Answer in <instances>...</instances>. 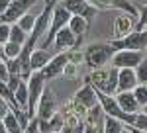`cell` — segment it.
<instances>
[{
  "label": "cell",
  "instance_id": "1",
  "mask_svg": "<svg viewBox=\"0 0 147 133\" xmlns=\"http://www.w3.org/2000/svg\"><path fill=\"white\" fill-rule=\"evenodd\" d=\"M86 82H88L96 92L114 96L116 90H118V69L112 66V65L90 69V73H88V77H86Z\"/></svg>",
  "mask_w": 147,
  "mask_h": 133
},
{
  "label": "cell",
  "instance_id": "2",
  "mask_svg": "<svg viewBox=\"0 0 147 133\" xmlns=\"http://www.w3.org/2000/svg\"><path fill=\"white\" fill-rule=\"evenodd\" d=\"M71 12L65 8V6H61V4H55L53 6V12H51V18H49V26H47L45 33H43V37L39 39V47L41 49H49V45L53 43V37H55V33L61 30V28H65L71 20Z\"/></svg>",
  "mask_w": 147,
  "mask_h": 133
},
{
  "label": "cell",
  "instance_id": "3",
  "mask_svg": "<svg viewBox=\"0 0 147 133\" xmlns=\"http://www.w3.org/2000/svg\"><path fill=\"white\" fill-rule=\"evenodd\" d=\"M114 55V49L110 41L108 43H90L84 49V63L88 65V69H98L110 63V59Z\"/></svg>",
  "mask_w": 147,
  "mask_h": 133
},
{
  "label": "cell",
  "instance_id": "4",
  "mask_svg": "<svg viewBox=\"0 0 147 133\" xmlns=\"http://www.w3.org/2000/svg\"><path fill=\"white\" fill-rule=\"evenodd\" d=\"M114 51L118 49H131V51H147V28L134 30L124 37H114L110 41Z\"/></svg>",
  "mask_w": 147,
  "mask_h": 133
},
{
  "label": "cell",
  "instance_id": "5",
  "mask_svg": "<svg viewBox=\"0 0 147 133\" xmlns=\"http://www.w3.org/2000/svg\"><path fill=\"white\" fill-rule=\"evenodd\" d=\"M26 84H28V108H26V114H28V118H34L35 108H37V100H39L41 92L45 88V78L41 77L39 71H32L30 77L26 78Z\"/></svg>",
  "mask_w": 147,
  "mask_h": 133
},
{
  "label": "cell",
  "instance_id": "6",
  "mask_svg": "<svg viewBox=\"0 0 147 133\" xmlns=\"http://www.w3.org/2000/svg\"><path fill=\"white\" fill-rule=\"evenodd\" d=\"M39 4H43V0H10L6 10L0 14V22L14 24L22 14L30 12L34 6H39Z\"/></svg>",
  "mask_w": 147,
  "mask_h": 133
},
{
  "label": "cell",
  "instance_id": "7",
  "mask_svg": "<svg viewBox=\"0 0 147 133\" xmlns=\"http://www.w3.org/2000/svg\"><path fill=\"white\" fill-rule=\"evenodd\" d=\"M71 104L75 106V110L79 116H82L84 118V114H86V110L88 108H92L94 104H98V96H96V90L92 88L90 84L86 82L82 88L77 90V94H75V98L71 100Z\"/></svg>",
  "mask_w": 147,
  "mask_h": 133
},
{
  "label": "cell",
  "instance_id": "8",
  "mask_svg": "<svg viewBox=\"0 0 147 133\" xmlns=\"http://www.w3.org/2000/svg\"><path fill=\"white\" fill-rule=\"evenodd\" d=\"M55 112H57V96H55V90L51 88V86H45V88H43V92H41V96H39V100H37L35 118H37V120H41V122H45V120H49Z\"/></svg>",
  "mask_w": 147,
  "mask_h": 133
},
{
  "label": "cell",
  "instance_id": "9",
  "mask_svg": "<svg viewBox=\"0 0 147 133\" xmlns=\"http://www.w3.org/2000/svg\"><path fill=\"white\" fill-rule=\"evenodd\" d=\"M71 55H73V51H61V53H57L55 57L49 59V63L39 71L41 77L45 78V82H47V80H53V78H57V77L63 75V69H65V65L69 63Z\"/></svg>",
  "mask_w": 147,
  "mask_h": 133
},
{
  "label": "cell",
  "instance_id": "10",
  "mask_svg": "<svg viewBox=\"0 0 147 133\" xmlns=\"http://www.w3.org/2000/svg\"><path fill=\"white\" fill-rule=\"evenodd\" d=\"M143 51H131V49H118L114 51L112 59H110V65L116 66V69H136L141 61H143Z\"/></svg>",
  "mask_w": 147,
  "mask_h": 133
},
{
  "label": "cell",
  "instance_id": "11",
  "mask_svg": "<svg viewBox=\"0 0 147 133\" xmlns=\"http://www.w3.org/2000/svg\"><path fill=\"white\" fill-rule=\"evenodd\" d=\"M51 45H53V49H55L57 53H61V51H79L77 37H75V33L71 32L67 26L61 28V30L55 33L53 43H51Z\"/></svg>",
  "mask_w": 147,
  "mask_h": 133
},
{
  "label": "cell",
  "instance_id": "12",
  "mask_svg": "<svg viewBox=\"0 0 147 133\" xmlns=\"http://www.w3.org/2000/svg\"><path fill=\"white\" fill-rule=\"evenodd\" d=\"M61 6H65L73 16H82V18H86V20L94 18L96 12H98V8L92 6L88 0H63Z\"/></svg>",
  "mask_w": 147,
  "mask_h": 133
},
{
  "label": "cell",
  "instance_id": "13",
  "mask_svg": "<svg viewBox=\"0 0 147 133\" xmlns=\"http://www.w3.org/2000/svg\"><path fill=\"white\" fill-rule=\"evenodd\" d=\"M114 100H116V104L122 108V112H125V114H136V112L141 110L131 90H122V92H116V94H114Z\"/></svg>",
  "mask_w": 147,
  "mask_h": 133
},
{
  "label": "cell",
  "instance_id": "14",
  "mask_svg": "<svg viewBox=\"0 0 147 133\" xmlns=\"http://www.w3.org/2000/svg\"><path fill=\"white\" fill-rule=\"evenodd\" d=\"M139 84L136 77V71L125 66V69H118V90L116 92H122V90H134Z\"/></svg>",
  "mask_w": 147,
  "mask_h": 133
},
{
  "label": "cell",
  "instance_id": "15",
  "mask_svg": "<svg viewBox=\"0 0 147 133\" xmlns=\"http://www.w3.org/2000/svg\"><path fill=\"white\" fill-rule=\"evenodd\" d=\"M49 59H51V51H49V49H41V47L32 49L30 59H28L30 71H41V69L49 63Z\"/></svg>",
  "mask_w": 147,
  "mask_h": 133
},
{
  "label": "cell",
  "instance_id": "16",
  "mask_svg": "<svg viewBox=\"0 0 147 133\" xmlns=\"http://www.w3.org/2000/svg\"><path fill=\"white\" fill-rule=\"evenodd\" d=\"M131 18L134 16H129V14H120L116 20H114V37H124L127 35L129 32H134L136 30V24L131 22Z\"/></svg>",
  "mask_w": 147,
  "mask_h": 133
},
{
  "label": "cell",
  "instance_id": "17",
  "mask_svg": "<svg viewBox=\"0 0 147 133\" xmlns=\"http://www.w3.org/2000/svg\"><path fill=\"white\" fill-rule=\"evenodd\" d=\"M67 28L71 30V32L75 33V37H77V43H82V37H84V33H86V30H88V20L86 18H82V16H71V20H69Z\"/></svg>",
  "mask_w": 147,
  "mask_h": 133
},
{
  "label": "cell",
  "instance_id": "18",
  "mask_svg": "<svg viewBox=\"0 0 147 133\" xmlns=\"http://www.w3.org/2000/svg\"><path fill=\"white\" fill-rule=\"evenodd\" d=\"M2 122H4V127H6V133H22L24 127L20 125V120H18V116L14 114L12 110L6 112V116L2 118Z\"/></svg>",
  "mask_w": 147,
  "mask_h": 133
},
{
  "label": "cell",
  "instance_id": "19",
  "mask_svg": "<svg viewBox=\"0 0 147 133\" xmlns=\"http://www.w3.org/2000/svg\"><path fill=\"white\" fill-rule=\"evenodd\" d=\"M14 100H16L18 108L26 112V108H28V84H26L24 78L20 80V84L16 86V90H14Z\"/></svg>",
  "mask_w": 147,
  "mask_h": 133
},
{
  "label": "cell",
  "instance_id": "20",
  "mask_svg": "<svg viewBox=\"0 0 147 133\" xmlns=\"http://www.w3.org/2000/svg\"><path fill=\"white\" fill-rule=\"evenodd\" d=\"M124 122H120V120H116V118H110V116H106L104 114V118H102V133H122L124 129Z\"/></svg>",
  "mask_w": 147,
  "mask_h": 133
},
{
  "label": "cell",
  "instance_id": "21",
  "mask_svg": "<svg viewBox=\"0 0 147 133\" xmlns=\"http://www.w3.org/2000/svg\"><path fill=\"white\" fill-rule=\"evenodd\" d=\"M26 39H28V33L24 32V30H22V28H20V26H18L16 22L10 24V33H8V41H16V43L24 45V43H26Z\"/></svg>",
  "mask_w": 147,
  "mask_h": 133
},
{
  "label": "cell",
  "instance_id": "22",
  "mask_svg": "<svg viewBox=\"0 0 147 133\" xmlns=\"http://www.w3.org/2000/svg\"><path fill=\"white\" fill-rule=\"evenodd\" d=\"M22 51V45L16 43V41H4L2 43V53H4V59H16Z\"/></svg>",
  "mask_w": 147,
  "mask_h": 133
},
{
  "label": "cell",
  "instance_id": "23",
  "mask_svg": "<svg viewBox=\"0 0 147 133\" xmlns=\"http://www.w3.org/2000/svg\"><path fill=\"white\" fill-rule=\"evenodd\" d=\"M35 16H37V14L26 12V14H22V16L16 20V24H18L26 33H30V32H32V28H34V24H35Z\"/></svg>",
  "mask_w": 147,
  "mask_h": 133
},
{
  "label": "cell",
  "instance_id": "24",
  "mask_svg": "<svg viewBox=\"0 0 147 133\" xmlns=\"http://www.w3.org/2000/svg\"><path fill=\"white\" fill-rule=\"evenodd\" d=\"M131 92H134V96H136L139 108H143V106L147 104V86H145V84H137Z\"/></svg>",
  "mask_w": 147,
  "mask_h": 133
},
{
  "label": "cell",
  "instance_id": "25",
  "mask_svg": "<svg viewBox=\"0 0 147 133\" xmlns=\"http://www.w3.org/2000/svg\"><path fill=\"white\" fill-rule=\"evenodd\" d=\"M134 71H136L137 82H139V84H145V82H147V59H143V61H141Z\"/></svg>",
  "mask_w": 147,
  "mask_h": 133
},
{
  "label": "cell",
  "instance_id": "26",
  "mask_svg": "<svg viewBox=\"0 0 147 133\" xmlns=\"http://www.w3.org/2000/svg\"><path fill=\"white\" fill-rule=\"evenodd\" d=\"M143 28H147V4H145V6H137L136 30H143Z\"/></svg>",
  "mask_w": 147,
  "mask_h": 133
},
{
  "label": "cell",
  "instance_id": "27",
  "mask_svg": "<svg viewBox=\"0 0 147 133\" xmlns=\"http://www.w3.org/2000/svg\"><path fill=\"white\" fill-rule=\"evenodd\" d=\"M131 127H136V129H141V131H147V114L139 110L136 114V120L131 123Z\"/></svg>",
  "mask_w": 147,
  "mask_h": 133
},
{
  "label": "cell",
  "instance_id": "28",
  "mask_svg": "<svg viewBox=\"0 0 147 133\" xmlns=\"http://www.w3.org/2000/svg\"><path fill=\"white\" fill-rule=\"evenodd\" d=\"M8 33H10V24L0 22V43L8 41Z\"/></svg>",
  "mask_w": 147,
  "mask_h": 133
},
{
  "label": "cell",
  "instance_id": "29",
  "mask_svg": "<svg viewBox=\"0 0 147 133\" xmlns=\"http://www.w3.org/2000/svg\"><path fill=\"white\" fill-rule=\"evenodd\" d=\"M8 77H10V75H8V69H6V59L2 57V59H0V80L6 82Z\"/></svg>",
  "mask_w": 147,
  "mask_h": 133
},
{
  "label": "cell",
  "instance_id": "30",
  "mask_svg": "<svg viewBox=\"0 0 147 133\" xmlns=\"http://www.w3.org/2000/svg\"><path fill=\"white\" fill-rule=\"evenodd\" d=\"M8 110H10V106H8V102H6L4 98H0V120H2V118L6 116V112H8Z\"/></svg>",
  "mask_w": 147,
  "mask_h": 133
},
{
  "label": "cell",
  "instance_id": "31",
  "mask_svg": "<svg viewBox=\"0 0 147 133\" xmlns=\"http://www.w3.org/2000/svg\"><path fill=\"white\" fill-rule=\"evenodd\" d=\"M88 2H90L92 6H96V8H108V6L104 4L106 0H88Z\"/></svg>",
  "mask_w": 147,
  "mask_h": 133
},
{
  "label": "cell",
  "instance_id": "32",
  "mask_svg": "<svg viewBox=\"0 0 147 133\" xmlns=\"http://www.w3.org/2000/svg\"><path fill=\"white\" fill-rule=\"evenodd\" d=\"M129 129H131V133H147V131H141V129H136V127H131V125H127Z\"/></svg>",
  "mask_w": 147,
  "mask_h": 133
},
{
  "label": "cell",
  "instance_id": "33",
  "mask_svg": "<svg viewBox=\"0 0 147 133\" xmlns=\"http://www.w3.org/2000/svg\"><path fill=\"white\" fill-rule=\"evenodd\" d=\"M0 133H6V127H4V122L0 120Z\"/></svg>",
  "mask_w": 147,
  "mask_h": 133
},
{
  "label": "cell",
  "instance_id": "34",
  "mask_svg": "<svg viewBox=\"0 0 147 133\" xmlns=\"http://www.w3.org/2000/svg\"><path fill=\"white\" fill-rule=\"evenodd\" d=\"M122 133H131V129H129L127 125H124V129H122Z\"/></svg>",
  "mask_w": 147,
  "mask_h": 133
},
{
  "label": "cell",
  "instance_id": "35",
  "mask_svg": "<svg viewBox=\"0 0 147 133\" xmlns=\"http://www.w3.org/2000/svg\"><path fill=\"white\" fill-rule=\"evenodd\" d=\"M141 112H143V114H147V104L143 106V108H141Z\"/></svg>",
  "mask_w": 147,
  "mask_h": 133
},
{
  "label": "cell",
  "instance_id": "36",
  "mask_svg": "<svg viewBox=\"0 0 147 133\" xmlns=\"http://www.w3.org/2000/svg\"><path fill=\"white\" fill-rule=\"evenodd\" d=\"M4 57V53H2V43H0V59Z\"/></svg>",
  "mask_w": 147,
  "mask_h": 133
},
{
  "label": "cell",
  "instance_id": "37",
  "mask_svg": "<svg viewBox=\"0 0 147 133\" xmlns=\"http://www.w3.org/2000/svg\"><path fill=\"white\" fill-rule=\"evenodd\" d=\"M96 133H102V125H100V127H98V131H96Z\"/></svg>",
  "mask_w": 147,
  "mask_h": 133
},
{
  "label": "cell",
  "instance_id": "38",
  "mask_svg": "<svg viewBox=\"0 0 147 133\" xmlns=\"http://www.w3.org/2000/svg\"><path fill=\"white\" fill-rule=\"evenodd\" d=\"M145 86H147V82H145Z\"/></svg>",
  "mask_w": 147,
  "mask_h": 133
},
{
  "label": "cell",
  "instance_id": "39",
  "mask_svg": "<svg viewBox=\"0 0 147 133\" xmlns=\"http://www.w3.org/2000/svg\"><path fill=\"white\" fill-rule=\"evenodd\" d=\"M43 2H45V0H43Z\"/></svg>",
  "mask_w": 147,
  "mask_h": 133
}]
</instances>
